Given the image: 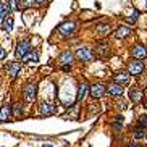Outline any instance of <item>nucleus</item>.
Wrapping results in <instances>:
<instances>
[{
    "mask_svg": "<svg viewBox=\"0 0 147 147\" xmlns=\"http://www.w3.org/2000/svg\"><path fill=\"white\" fill-rule=\"evenodd\" d=\"M29 52H31V41L24 39V41L18 42V45H16V49H15L16 58H24V57L29 53Z\"/></svg>",
    "mask_w": 147,
    "mask_h": 147,
    "instance_id": "nucleus-1",
    "label": "nucleus"
},
{
    "mask_svg": "<svg viewBox=\"0 0 147 147\" xmlns=\"http://www.w3.org/2000/svg\"><path fill=\"white\" fill-rule=\"evenodd\" d=\"M36 94H37V84L36 82H29L24 87V100L28 103H32L36 100Z\"/></svg>",
    "mask_w": 147,
    "mask_h": 147,
    "instance_id": "nucleus-2",
    "label": "nucleus"
},
{
    "mask_svg": "<svg viewBox=\"0 0 147 147\" xmlns=\"http://www.w3.org/2000/svg\"><path fill=\"white\" fill-rule=\"evenodd\" d=\"M131 55L134 60H141L144 57H147V47L144 44H136V45L131 49Z\"/></svg>",
    "mask_w": 147,
    "mask_h": 147,
    "instance_id": "nucleus-3",
    "label": "nucleus"
},
{
    "mask_svg": "<svg viewBox=\"0 0 147 147\" xmlns=\"http://www.w3.org/2000/svg\"><path fill=\"white\" fill-rule=\"evenodd\" d=\"M142 71H144V63H142L141 60H132V61H129V65H128V73H129V74H134V76H137V74H141Z\"/></svg>",
    "mask_w": 147,
    "mask_h": 147,
    "instance_id": "nucleus-4",
    "label": "nucleus"
},
{
    "mask_svg": "<svg viewBox=\"0 0 147 147\" xmlns=\"http://www.w3.org/2000/svg\"><path fill=\"white\" fill-rule=\"evenodd\" d=\"M74 29H76V23H74V21H65V23H61V24L58 26V31H60L63 36L73 34Z\"/></svg>",
    "mask_w": 147,
    "mask_h": 147,
    "instance_id": "nucleus-5",
    "label": "nucleus"
},
{
    "mask_svg": "<svg viewBox=\"0 0 147 147\" xmlns=\"http://www.w3.org/2000/svg\"><path fill=\"white\" fill-rule=\"evenodd\" d=\"M89 92H91L92 97L99 99V97H102L103 94H107V87L103 86V84H100V82H96V84H92V86L89 87Z\"/></svg>",
    "mask_w": 147,
    "mask_h": 147,
    "instance_id": "nucleus-6",
    "label": "nucleus"
},
{
    "mask_svg": "<svg viewBox=\"0 0 147 147\" xmlns=\"http://www.w3.org/2000/svg\"><path fill=\"white\" fill-rule=\"evenodd\" d=\"M76 55H78V58L82 60V61H89V60L94 58L92 50H91V49H87V47H79V49L76 50Z\"/></svg>",
    "mask_w": 147,
    "mask_h": 147,
    "instance_id": "nucleus-7",
    "label": "nucleus"
},
{
    "mask_svg": "<svg viewBox=\"0 0 147 147\" xmlns=\"http://www.w3.org/2000/svg\"><path fill=\"white\" fill-rule=\"evenodd\" d=\"M113 81L117 84H120V86H125V84L129 82V73L128 71H118L117 74L113 76Z\"/></svg>",
    "mask_w": 147,
    "mask_h": 147,
    "instance_id": "nucleus-8",
    "label": "nucleus"
},
{
    "mask_svg": "<svg viewBox=\"0 0 147 147\" xmlns=\"http://www.w3.org/2000/svg\"><path fill=\"white\" fill-rule=\"evenodd\" d=\"M39 110H41L42 115H53L57 112V107L53 103H50V102H41Z\"/></svg>",
    "mask_w": 147,
    "mask_h": 147,
    "instance_id": "nucleus-9",
    "label": "nucleus"
},
{
    "mask_svg": "<svg viewBox=\"0 0 147 147\" xmlns=\"http://www.w3.org/2000/svg\"><path fill=\"white\" fill-rule=\"evenodd\" d=\"M107 94L108 96H113V97H118L123 94V86L117 84V82H112V84H108L107 86Z\"/></svg>",
    "mask_w": 147,
    "mask_h": 147,
    "instance_id": "nucleus-10",
    "label": "nucleus"
},
{
    "mask_svg": "<svg viewBox=\"0 0 147 147\" xmlns=\"http://www.w3.org/2000/svg\"><path fill=\"white\" fill-rule=\"evenodd\" d=\"M108 52H110V49H108V44H107V42H99L96 45V49H94V53H96L97 57H107Z\"/></svg>",
    "mask_w": 147,
    "mask_h": 147,
    "instance_id": "nucleus-11",
    "label": "nucleus"
},
{
    "mask_svg": "<svg viewBox=\"0 0 147 147\" xmlns=\"http://www.w3.org/2000/svg\"><path fill=\"white\" fill-rule=\"evenodd\" d=\"M20 70H21V63H18V61H13V63H10V65L7 66V71H8L10 78H16Z\"/></svg>",
    "mask_w": 147,
    "mask_h": 147,
    "instance_id": "nucleus-12",
    "label": "nucleus"
},
{
    "mask_svg": "<svg viewBox=\"0 0 147 147\" xmlns=\"http://www.w3.org/2000/svg\"><path fill=\"white\" fill-rule=\"evenodd\" d=\"M129 99H131L134 103H139L142 99V92L137 89V87H131V91H129Z\"/></svg>",
    "mask_w": 147,
    "mask_h": 147,
    "instance_id": "nucleus-13",
    "label": "nucleus"
},
{
    "mask_svg": "<svg viewBox=\"0 0 147 147\" xmlns=\"http://www.w3.org/2000/svg\"><path fill=\"white\" fill-rule=\"evenodd\" d=\"M129 32H131V28H129V26H120V28L115 31V37H117V39H123V37H126Z\"/></svg>",
    "mask_w": 147,
    "mask_h": 147,
    "instance_id": "nucleus-14",
    "label": "nucleus"
},
{
    "mask_svg": "<svg viewBox=\"0 0 147 147\" xmlns=\"http://www.w3.org/2000/svg\"><path fill=\"white\" fill-rule=\"evenodd\" d=\"M58 60H60V63H63V65H70L71 61L74 60V55H73L71 52H63V53L58 57Z\"/></svg>",
    "mask_w": 147,
    "mask_h": 147,
    "instance_id": "nucleus-15",
    "label": "nucleus"
},
{
    "mask_svg": "<svg viewBox=\"0 0 147 147\" xmlns=\"http://www.w3.org/2000/svg\"><path fill=\"white\" fill-rule=\"evenodd\" d=\"M89 92V86H87V82H81L79 86H78V100H82L86 94Z\"/></svg>",
    "mask_w": 147,
    "mask_h": 147,
    "instance_id": "nucleus-16",
    "label": "nucleus"
},
{
    "mask_svg": "<svg viewBox=\"0 0 147 147\" xmlns=\"http://www.w3.org/2000/svg\"><path fill=\"white\" fill-rule=\"evenodd\" d=\"M10 13V5L8 3H3V2H0V21L5 20V16Z\"/></svg>",
    "mask_w": 147,
    "mask_h": 147,
    "instance_id": "nucleus-17",
    "label": "nucleus"
},
{
    "mask_svg": "<svg viewBox=\"0 0 147 147\" xmlns=\"http://www.w3.org/2000/svg\"><path fill=\"white\" fill-rule=\"evenodd\" d=\"M11 115V107L10 105H3L0 108V120H7V118H10Z\"/></svg>",
    "mask_w": 147,
    "mask_h": 147,
    "instance_id": "nucleus-18",
    "label": "nucleus"
},
{
    "mask_svg": "<svg viewBox=\"0 0 147 147\" xmlns=\"http://www.w3.org/2000/svg\"><path fill=\"white\" fill-rule=\"evenodd\" d=\"M11 113H13V115H16V117H23V105H21V103H18V102H16V103H13V107H11Z\"/></svg>",
    "mask_w": 147,
    "mask_h": 147,
    "instance_id": "nucleus-19",
    "label": "nucleus"
},
{
    "mask_svg": "<svg viewBox=\"0 0 147 147\" xmlns=\"http://www.w3.org/2000/svg\"><path fill=\"white\" fill-rule=\"evenodd\" d=\"M132 136L134 139H142V137H146V131H144V128H134V131H132Z\"/></svg>",
    "mask_w": 147,
    "mask_h": 147,
    "instance_id": "nucleus-20",
    "label": "nucleus"
},
{
    "mask_svg": "<svg viewBox=\"0 0 147 147\" xmlns=\"http://www.w3.org/2000/svg\"><path fill=\"white\" fill-rule=\"evenodd\" d=\"M3 29H5L7 32H10V31L13 29V16H8V18L3 21Z\"/></svg>",
    "mask_w": 147,
    "mask_h": 147,
    "instance_id": "nucleus-21",
    "label": "nucleus"
},
{
    "mask_svg": "<svg viewBox=\"0 0 147 147\" xmlns=\"http://www.w3.org/2000/svg\"><path fill=\"white\" fill-rule=\"evenodd\" d=\"M24 61H29V60H32V61H37L39 60V52L37 50H32V52H29V55H26L24 58H23Z\"/></svg>",
    "mask_w": 147,
    "mask_h": 147,
    "instance_id": "nucleus-22",
    "label": "nucleus"
},
{
    "mask_svg": "<svg viewBox=\"0 0 147 147\" xmlns=\"http://www.w3.org/2000/svg\"><path fill=\"white\" fill-rule=\"evenodd\" d=\"M31 3H34V0H20L18 8H28V7H31Z\"/></svg>",
    "mask_w": 147,
    "mask_h": 147,
    "instance_id": "nucleus-23",
    "label": "nucleus"
},
{
    "mask_svg": "<svg viewBox=\"0 0 147 147\" xmlns=\"http://www.w3.org/2000/svg\"><path fill=\"white\" fill-rule=\"evenodd\" d=\"M139 126L147 128V113H142L141 117H139Z\"/></svg>",
    "mask_w": 147,
    "mask_h": 147,
    "instance_id": "nucleus-24",
    "label": "nucleus"
},
{
    "mask_svg": "<svg viewBox=\"0 0 147 147\" xmlns=\"http://www.w3.org/2000/svg\"><path fill=\"white\" fill-rule=\"evenodd\" d=\"M137 16H139V11L134 8V11L131 13V16H128V18H126V21H128V23H134V21L137 20Z\"/></svg>",
    "mask_w": 147,
    "mask_h": 147,
    "instance_id": "nucleus-25",
    "label": "nucleus"
},
{
    "mask_svg": "<svg viewBox=\"0 0 147 147\" xmlns=\"http://www.w3.org/2000/svg\"><path fill=\"white\" fill-rule=\"evenodd\" d=\"M97 31H100V32H108V31H110V26L108 24H100L99 28H97Z\"/></svg>",
    "mask_w": 147,
    "mask_h": 147,
    "instance_id": "nucleus-26",
    "label": "nucleus"
},
{
    "mask_svg": "<svg viewBox=\"0 0 147 147\" xmlns=\"http://www.w3.org/2000/svg\"><path fill=\"white\" fill-rule=\"evenodd\" d=\"M117 107H118V108H125V102H117Z\"/></svg>",
    "mask_w": 147,
    "mask_h": 147,
    "instance_id": "nucleus-27",
    "label": "nucleus"
},
{
    "mask_svg": "<svg viewBox=\"0 0 147 147\" xmlns=\"http://www.w3.org/2000/svg\"><path fill=\"white\" fill-rule=\"evenodd\" d=\"M47 0H34V3H37V5H42V3H45Z\"/></svg>",
    "mask_w": 147,
    "mask_h": 147,
    "instance_id": "nucleus-28",
    "label": "nucleus"
},
{
    "mask_svg": "<svg viewBox=\"0 0 147 147\" xmlns=\"http://www.w3.org/2000/svg\"><path fill=\"white\" fill-rule=\"evenodd\" d=\"M61 70H63V71H70L71 66H70V65H63V68H61Z\"/></svg>",
    "mask_w": 147,
    "mask_h": 147,
    "instance_id": "nucleus-29",
    "label": "nucleus"
},
{
    "mask_svg": "<svg viewBox=\"0 0 147 147\" xmlns=\"http://www.w3.org/2000/svg\"><path fill=\"white\" fill-rule=\"evenodd\" d=\"M3 55H5V50H3V49L0 47V58H3Z\"/></svg>",
    "mask_w": 147,
    "mask_h": 147,
    "instance_id": "nucleus-30",
    "label": "nucleus"
},
{
    "mask_svg": "<svg viewBox=\"0 0 147 147\" xmlns=\"http://www.w3.org/2000/svg\"><path fill=\"white\" fill-rule=\"evenodd\" d=\"M131 147H144V146H141V144H134V142H132Z\"/></svg>",
    "mask_w": 147,
    "mask_h": 147,
    "instance_id": "nucleus-31",
    "label": "nucleus"
},
{
    "mask_svg": "<svg viewBox=\"0 0 147 147\" xmlns=\"http://www.w3.org/2000/svg\"><path fill=\"white\" fill-rule=\"evenodd\" d=\"M144 107H146V108H147V99H146V100H144Z\"/></svg>",
    "mask_w": 147,
    "mask_h": 147,
    "instance_id": "nucleus-32",
    "label": "nucleus"
},
{
    "mask_svg": "<svg viewBox=\"0 0 147 147\" xmlns=\"http://www.w3.org/2000/svg\"><path fill=\"white\" fill-rule=\"evenodd\" d=\"M146 10H147V0H146Z\"/></svg>",
    "mask_w": 147,
    "mask_h": 147,
    "instance_id": "nucleus-33",
    "label": "nucleus"
},
{
    "mask_svg": "<svg viewBox=\"0 0 147 147\" xmlns=\"http://www.w3.org/2000/svg\"><path fill=\"white\" fill-rule=\"evenodd\" d=\"M146 136H147V134H146Z\"/></svg>",
    "mask_w": 147,
    "mask_h": 147,
    "instance_id": "nucleus-34",
    "label": "nucleus"
}]
</instances>
